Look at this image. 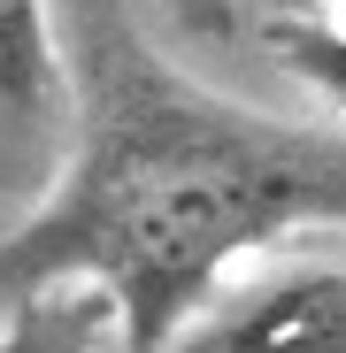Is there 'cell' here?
Segmentation results:
<instances>
[{"mask_svg":"<svg viewBox=\"0 0 346 353\" xmlns=\"http://www.w3.org/2000/svg\"><path fill=\"white\" fill-rule=\"evenodd\" d=\"M269 54H277L308 92H323L331 108H346V31H338V23L277 16V23H269Z\"/></svg>","mask_w":346,"mask_h":353,"instance_id":"obj_5","label":"cell"},{"mask_svg":"<svg viewBox=\"0 0 346 353\" xmlns=\"http://www.w3.org/2000/svg\"><path fill=\"white\" fill-rule=\"evenodd\" d=\"M185 353H346V269H300L262 284Z\"/></svg>","mask_w":346,"mask_h":353,"instance_id":"obj_2","label":"cell"},{"mask_svg":"<svg viewBox=\"0 0 346 353\" xmlns=\"http://www.w3.org/2000/svg\"><path fill=\"white\" fill-rule=\"evenodd\" d=\"M100 338H115V307L93 284H46L0 323V353H93Z\"/></svg>","mask_w":346,"mask_h":353,"instance_id":"obj_4","label":"cell"},{"mask_svg":"<svg viewBox=\"0 0 346 353\" xmlns=\"http://www.w3.org/2000/svg\"><path fill=\"white\" fill-rule=\"evenodd\" d=\"M70 161L0 230V315L46 284H93L115 353H169L231 261L285 230H346V139L254 115L169 70L115 0H62Z\"/></svg>","mask_w":346,"mask_h":353,"instance_id":"obj_1","label":"cell"},{"mask_svg":"<svg viewBox=\"0 0 346 353\" xmlns=\"http://www.w3.org/2000/svg\"><path fill=\"white\" fill-rule=\"evenodd\" d=\"M62 85V16L46 0H0V115H46Z\"/></svg>","mask_w":346,"mask_h":353,"instance_id":"obj_3","label":"cell"}]
</instances>
